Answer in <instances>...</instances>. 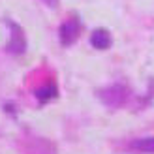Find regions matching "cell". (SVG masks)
<instances>
[{"label": "cell", "mask_w": 154, "mask_h": 154, "mask_svg": "<svg viewBox=\"0 0 154 154\" xmlns=\"http://www.w3.org/2000/svg\"><path fill=\"white\" fill-rule=\"evenodd\" d=\"M132 147L143 152H152L154 154V137H145V139H137L132 143Z\"/></svg>", "instance_id": "5b68a950"}, {"label": "cell", "mask_w": 154, "mask_h": 154, "mask_svg": "<svg viewBox=\"0 0 154 154\" xmlns=\"http://www.w3.org/2000/svg\"><path fill=\"white\" fill-rule=\"evenodd\" d=\"M10 30H11V40L8 43V53H13V55H23L26 49V40H25V34L23 30L15 25V23H10Z\"/></svg>", "instance_id": "7a4b0ae2"}, {"label": "cell", "mask_w": 154, "mask_h": 154, "mask_svg": "<svg viewBox=\"0 0 154 154\" xmlns=\"http://www.w3.org/2000/svg\"><path fill=\"white\" fill-rule=\"evenodd\" d=\"M100 98H102V102L105 105H111V107H119L126 102L128 98V88L124 85H111V87H107L103 90H100Z\"/></svg>", "instance_id": "6da1fadb"}, {"label": "cell", "mask_w": 154, "mask_h": 154, "mask_svg": "<svg viewBox=\"0 0 154 154\" xmlns=\"http://www.w3.org/2000/svg\"><path fill=\"white\" fill-rule=\"evenodd\" d=\"M42 2L45 6H49V8H57L58 6V0H42Z\"/></svg>", "instance_id": "52a82bcc"}, {"label": "cell", "mask_w": 154, "mask_h": 154, "mask_svg": "<svg viewBox=\"0 0 154 154\" xmlns=\"http://www.w3.org/2000/svg\"><path fill=\"white\" fill-rule=\"evenodd\" d=\"M90 43H92V47H96L100 51L109 49L111 47V34L105 28H96L90 36Z\"/></svg>", "instance_id": "277c9868"}, {"label": "cell", "mask_w": 154, "mask_h": 154, "mask_svg": "<svg viewBox=\"0 0 154 154\" xmlns=\"http://www.w3.org/2000/svg\"><path fill=\"white\" fill-rule=\"evenodd\" d=\"M36 96H38V100H40V102H47V100H51V98L57 96V87H55V85L43 87V88H40V90L36 92Z\"/></svg>", "instance_id": "8992f818"}, {"label": "cell", "mask_w": 154, "mask_h": 154, "mask_svg": "<svg viewBox=\"0 0 154 154\" xmlns=\"http://www.w3.org/2000/svg\"><path fill=\"white\" fill-rule=\"evenodd\" d=\"M81 32V25L79 21H77L75 17L68 19L66 23H62V26H60V42H62V45H70L77 40V36H79Z\"/></svg>", "instance_id": "3957f363"}]
</instances>
